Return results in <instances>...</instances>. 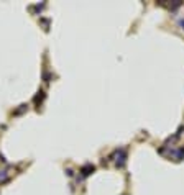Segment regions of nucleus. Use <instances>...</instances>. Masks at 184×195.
I'll use <instances>...</instances> for the list:
<instances>
[{"instance_id":"f257e3e1","label":"nucleus","mask_w":184,"mask_h":195,"mask_svg":"<svg viewBox=\"0 0 184 195\" xmlns=\"http://www.w3.org/2000/svg\"><path fill=\"white\" fill-rule=\"evenodd\" d=\"M5 179H7V170H2L0 172V182H3Z\"/></svg>"}]
</instances>
